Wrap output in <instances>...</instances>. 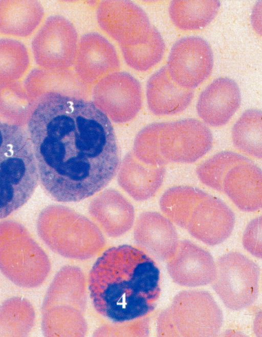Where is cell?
Segmentation results:
<instances>
[{"mask_svg":"<svg viewBox=\"0 0 262 337\" xmlns=\"http://www.w3.org/2000/svg\"><path fill=\"white\" fill-rule=\"evenodd\" d=\"M261 5L260 4L259 5H256L255 6V7L254 8V9L253 10V12L252 14V23H253V26H254V28H255V30L258 32V29L259 30V31L260 32V30L259 28L258 27V26L260 27L261 25H260L258 24V21H259L260 23V21L258 19V17L259 15H261V7L259 8V7Z\"/></svg>","mask_w":262,"mask_h":337,"instance_id":"obj_36","label":"cell"},{"mask_svg":"<svg viewBox=\"0 0 262 337\" xmlns=\"http://www.w3.org/2000/svg\"><path fill=\"white\" fill-rule=\"evenodd\" d=\"M219 1H173L169 15L173 24L185 31L199 30L207 26L216 15Z\"/></svg>","mask_w":262,"mask_h":337,"instance_id":"obj_26","label":"cell"},{"mask_svg":"<svg viewBox=\"0 0 262 337\" xmlns=\"http://www.w3.org/2000/svg\"><path fill=\"white\" fill-rule=\"evenodd\" d=\"M235 222L234 213L229 207L220 199L209 194L196 207L186 229L202 243L215 246L229 237Z\"/></svg>","mask_w":262,"mask_h":337,"instance_id":"obj_15","label":"cell"},{"mask_svg":"<svg viewBox=\"0 0 262 337\" xmlns=\"http://www.w3.org/2000/svg\"><path fill=\"white\" fill-rule=\"evenodd\" d=\"M253 329L258 336L261 335V312L256 316L253 323Z\"/></svg>","mask_w":262,"mask_h":337,"instance_id":"obj_37","label":"cell"},{"mask_svg":"<svg viewBox=\"0 0 262 337\" xmlns=\"http://www.w3.org/2000/svg\"><path fill=\"white\" fill-rule=\"evenodd\" d=\"M100 27L120 46H135L144 42L152 27L145 11L128 1L102 2L97 10Z\"/></svg>","mask_w":262,"mask_h":337,"instance_id":"obj_11","label":"cell"},{"mask_svg":"<svg viewBox=\"0 0 262 337\" xmlns=\"http://www.w3.org/2000/svg\"><path fill=\"white\" fill-rule=\"evenodd\" d=\"M75 27L65 17H48L32 42L35 61L42 69L67 70L74 65L78 45Z\"/></svg>","mask_w":262,"mask_h":337,"instance_id":"obj_8","label":"cell"},{"mask_svg":"<svg viewBox=\"0 0 262 337\" xmlns=\"http://www.w3.org/2000/svg\"><path fill=\"white\" fill-rule=\"evenodd\" d=\"M43 249L19 224L0 223V270L15 285L26 288L41 285L51 270Z\"/></svg>","mask_w":262,"mask_h":337,"instance_id":"obj_5","label":"cell"},{"mask_svg":"<svg viewBox=\"0 0 262 337\" xmlns=\"http://www.w3.org/2000/svg\"><path fill=\"white\" fill-rule=\"evenodd\" d=\"M241 103V94L237 83L228 77H219L201 92L196 109L204 124L221 127L230 121Z\"/></svg>","mask_w":262,"mask_h":337,"instance_id":"obj_17","label":"cell"},{"mask_svg":"<svg viewBox=\"0 0 262 337\" xmlns=\"http://www.w3.org/2000/svg\"><path fill=\"white\" fill-rule=\"evenodd\" d=\"M134 238L140 249L160 261L172 257L180 242L173 223L166 216L154 211L140 214L135 224Z\"/></svg>","mask_w":262,"mask_h":337,"instance_id":"obj_16","label":"cell"},{"mask_svg":"<svg viewBox=\"0 0 262 337\" xmlns=\"http://www.w3.org/2000/svg\"><path fill=\"white\" fill-rule=\"evenodd\" d=\"M156 328L158 336H180L169 307L159 314L157 320Z\"/></svg>","mask_w":262,"mask_h":337,"instance_id":"obj_35","label":"cell"},{"mask_svg":"<svg viewBox=\"0 0 262 337\" xmlns=\"http://www.w3.org/2000/svg\"><path fill=\"white\" fill-rule=\"evenodd\" d=\"M30 65L29 53L21 42L0 39V83L19 78Z\"/></svg>","mask_w":262,"mask_h":337,"instance_id":"obj_31","label":"cell"},{"mask_svg":"<svg viewBox=\"0 0 262 337\" xmlns=\"http://www.w3.org/2000/svg\"><path fill=\"white\" fill-rule=\"evenodd\" d=\"M44 16L36 1H0V32L19 37L30 35Z\"/></svg>","mask_w":262,"mask_h":337,"instance_id":"obj_23","label":"cell"},{"mask_svg":"<svg viewBox=\"0 0 262 337\" xmlns=\"http://www.w3.org/2000/svg\"><path fill=\"white\" fill-rule=\"evenodd\" d=\"M73 65L82 81L93 84L117 71L120 63L115 48L106 38L98 33L90 32L78 42Z\"/></svg>","mask_w":262,"mask_h":337,"instance_id":"obj_14","label":"cell"},{"mask_svg":"<svg viewBox=\"0 0 262 337\" xmlns=\"http://www.w3.org/2000/svg\"><path fill=\"white\" fill-rule=\"evenodd\" d=\"M169 307L180 336H214L221 330L222 311L207 291H181L174 296Z\"/></svg>","mask_w":262,"mask_h":337,"instance_id":"obj_7","label":"cell"},{"mask_svg":"<svg viewBox=\"0 0 262 337\" xmlns=\"http://www.w3.org/2000/svg\"><path fill=\"white\" fill-rule=\"evenodd\" d=\"M37 231L52 251L71 260H89L105 245V238L94 223L61 205L43 210L38 220Z\"/></svg>","mask_w":262,"mask_h":337,"instance_id":"obj_4","label":"cell"},{"mask_svg":"<svg viewBox=\"0 0 262 337\" xmlns=\"http://www.w3.org/2000/svg\"><path fill=\"white\" fill-rule=\"evenodd\" d=\"M251 161L235 152L224 151L213 155L196 168L200 181L207 187L222 191L224 180L229 171L235 165Z\"/></svg>","mask_w":262,"mask_h":337,"instance_id":"obj_30","label":"cell"},{"mask_svg":"<svg viewBox=\"0 0 262 337\" xmlns=\"http://www.w3.org/2000/svg\"><path fill=\"white\" fill-rule=\"evenodd\" d=\"M160 271L140 249L124 245L107 249L93 265L88 288L96 311L112 322L147 316L160 293Z\"/></svg>","mask_w":262,"mask_h":337,"instance_id":"obj_2","label":"cell"},{"mask_svg":"<svg viewBox=\"0 0 262 337\" xmlns=\"http://www.w3.org/2000/svg\"><path fill=\"white\" fill-rule=\"evenodd\" d=\"M262 221L261 216L256 217L250 221L247 225L242 237L244 248L253 256L261 259Z\"/></svg>","mask_w":262,"mask_h":337,"instance_id":"obj_34","label":"cell"},{"mask_svg":"<svg viewBox=\"0 0 262 337\" xmlns=\"http://www.w3.org/2000/svg\"><path fill=\"white\" fill-rule=\"evenodd\" d=\"M213 55L209 44L198 36L178 40L171 48L166 69L172 80L186 89L192 90L211 74Z\"/></svg>","mask_w":262,"mask_h":337,"instance_id":"obj_10","label":"cell"},{"mask_svg":"<svg viewBox=\"0 0 262 337\" xmlns=\"http://www.w3.org/2000/svg\"><path fill=\"white\" fill-rule=\"evenodd\" d=\"M39 182L29 135L18 126L0 121V219L27 203Z\"/></svg>","mask_w":262,"mask_h":337,"instance_id":"obj_3","label":"cell"},{"mask_svg":"<svg viewBox=\"0 0 262 337\" xmlns=\"http://www.w3.org/2000/svg\"><path fill=\"white\" fill-rule=\"evenodd\" d=\"M87 283L78 267L67 265L55 274L45 294L41 310L56 305L75 308L84 313L87 304Z\"/></svg>","mask_w":262,"mask_h":337,"instance_id":"obj_21","label":"cell"},{"mask_svg":"<svg viewBox=\"0 0 262 337\" xmlns=\"http://www.w3.org/2000/svg\"><path fill=\"white\" fill-rule=\"evenodd\" d=\"M41 312V328L46 336H84L88 332L84 313L75 308L56 305Z\"/></svg>","mask_w":262,"mask_h":337,"instance_id":"obj_25","label":"cell"},{"mask_svg":"<svg viewBox=\"0 0 262 337\" xmlns=\"http://www.w3.org/2000/svg\"><path fill=\"white\" fill-rule=\"evenodd\" d=\"M124 60L128 66L139 71H147L162 59L165 49L160 32L152 27L147 39L135 46H120Z\"/></svg>","mask_w":262,"mask_h":337,"instance_id":"obj_29","label":"cell"},{"mask_svg":"<svg viewBox=\"0 0 262 337\" xmlns=\"http://www.w3.org/2000/svg\"><path fill=\"white\" fill-rule=\"evenodd\" d=\"M170 277L177 284L188 287L211 284L216 274L212 255L193 242L180 241L178 249L166 265Z\"/></svg>","mask_w":262,"mask_h":337,"instance_id":"obj_13","label":"cell"},{"mask_svg":"<svg viewBox=\"0 0 262 337\" xmlns=\"http://www.w3.org/2000/svg\"><path fill=\"white\" fill-rule=\"evenodd\" d=\"M194 97L192 90L178 85L169 76L166 66L148 79L146 98L150 111L156 115L176 114L187 109Z\"/></svg>","mask_w":262,"mask_h":337,"instance_id":"obj_20","label":"cell"},{"mask_svg":"<svg viewBox=\"0 0 262 337\" xmlns=\"http://www.w3.org/2000/svg\"><path fill=\"white\" fill-rule=\"evenodd\" d=\"M223 191L241 210L255 212L262 206V172L251 161L238 164L226 174Z\"/></svg>","mask_w":262,"mask_h":337,"instance_id":"obj_18","label":"cell"},{"mask_svg":"<svg viewBox=\"0 0 262 337\" xmlns=\"http://www.w3.org/2000/svg\"><path fill=\"white\" fill-rule=\"evenodd\" d=\"M216 265L211 284L224 305L232 310L251 306L259 292L260 269L256 263L239 252H230L221 256Z\"/></svg>","mask_w":262,"mask_h":337,"instance_id":"obj_6","label":"cell"},{"mask_svg":"<svg viewBox=\"0 0 262 337\" xmlns=\"http://www.w3.org/2000/svg\"><path fill=\"white\" fill-rule=\"evenodd\" d=\"M209 195L189 186H176L162 195L159 205L162 212L173 223L186 228L190 218L199 203Z\"/></svg>","mask_w":262,"mask_h":337,"instance_id":"obj_24","label":"cell"},{"mask_svg":"<svg viewBox=\"0 0 262 337\" xmlns=\"http://www.w3.org/2000/svg\"><path fill=\"white\" fill-rule=\"evenodd\" d=\"M93 98L98 108L117 121L133 117L142 105L139 83L124 72L111 73L99 81L94 88Z\"/></svg>","mask_w":262,"mask_h":337,"instance_id":"obj_12","label":"cell"},{"mask_svg":"<svg viewBox=\"0 0 262 337\" xmlns=\"http://www.w3.org/2000/svg\"><path fill=\"white\" fill-rule=\"evenodd\" d=\"M41 95L28 128L39 182L58 202L89 197L104 188L118 169L112 124L90 101L55 92Z\"/></svg>","mask_w":262,"mask_h":337,"instance_id":"obj_1","label":"cell"},{"mask_svg":"<svg viewBox=\"0 0 262 337\" xmlns=\"http://www.w3.org/2000/svg\"><path fill=\"white\" fill-rule=\"evenodd\" d=\"M35 320V310L28 300L16 296L8 299L0 306V336H26Z\"/></svg>","mask_w":262,"mask_h":337,"instance_id":"obj_27","label":"cell"},{"mask_svg":"<svg viewBox=\"0 0 262 337\" xmlns=\"http://www.w3.org/2000/svg\"><path fill=\"white\" fill-rule=\"evenodd\" d=\"M166 124L165 122L152 124L141 132L135 148V154L144 164L163 166L167 163L160 149V136Z\"/></svg>","mask_w":262,"mask_h":337,"instance_id":"obj_32","label":"cell"},{"mask_svg":"<svg viewBox=\"0 0 262 337\" xmlns=\"http://www.w3.org/2000/svg\"><path fill=\"white\" fill-rule=\"evenodd\" d=\"M149 334V319L145 316L122 322H112L98 327L95 336H147Z\"/></svg>","mask_w":262,"mask_h":337,"instance_id":"obj_33","label":"cell"},{"mask_svg":"<svg viewBox=\"0 0 262 337\" xmlns=\"http://www.w3.org/2000/svg\"><path fill=\"white\" fill-rule=\"evenodd\" d=\"M90 215L109 236L117 237L127 233L135 221L132 204L114 190H107L90 203Z\"/></svg>","mask_w":262,"mask_h":337,"instance_id":"obj_19","label":"cell"},{"mask_svg":"<svg viewBox=\"0 0 262 337\" xmlns=\"http://www.w3.org/2000/svg\"><path fill=\"white\" fill-rule=\"evenodd\" d=\"M231 137L238 150L255 158H261V111L257 109L244 111L232 127Z\"/></svg>","mask_w":262,"mask_h":337,"instance_id":"obj_28","label":"cell"},{"mask_svg":"<svg viewBox=\"0 0 262 337\" xmlns=\"http://www.w3.org/2000/svg\"><path fill=\"white\" fill-rule=\"evenodd\" d=\"M166 173L164 166L141 164L128 155L119 175L122 188L134 199L144 201L153 196L162 185Z\"/></svg>","mask_w":262,"mask_h":337,"instance_id":"obj_22","label":"cell"},{"mask_svg":"<svg viewBox=\"0 0 262 337\" xmlns=\"http://www.w3.org/2000/svg\"><path fill=\"white\" fill-rule=\"evenodd\" d=\"M211 131L203 122L192 118L166 123L160 138V149L167 162L192 163L212 146Z\"/></svg>","mask_w":262,"mask_h":337,"instance_id":"obj_9","label":"cell"}]
</instances>
